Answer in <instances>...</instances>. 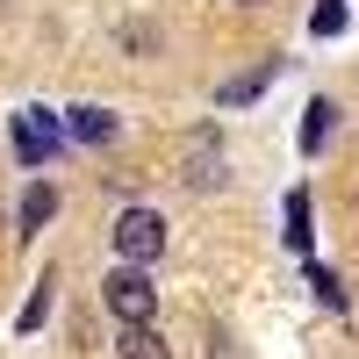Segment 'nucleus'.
<instances>
[{
    "mask_svg": "<svg viewBox=\"0 0 359 359\" xmlns=\"http://www.w3.org/2000/svg\"><path fill=\"white\" fill-rule=\"evenodd\" d=\"M101 302H108V316L123 323V331H137V323H158V280L144 273V266H115V273L101 280Z\"/></svg>",
    "mask_w": 359,
    "mask_h": 359,
    "instance_id": "1",
    "label": "nucleus"
},
{
    "mask_svg": "<svg viewBox=\"0 0 359 359\" xmlns=\"http://www.w3.org/2000/svg\"><path fill=\"white\" fill-rule=\"evenodd\" d=\"M108 245H115V259H123V266H151V259L165 252V216L137 201V208H123V216H115Z\"/></svg>",
    "mask_w": 359,
    "mask_h": 359,
    "instance_id": "2",
    "label": "nucleus"
},
{
    "mask_svg": "<svg viewBox=\"0 0 359 359\" xmlns=\"http://www.w3.org/2000/svg\"><path fill=\"white\" fill-rule=\"evenodd\" d=\"M72 130L65 123H57V115L50 108H15V151H22V165H50V151H57V144H65Z\"/></svg>",
    "mask_w": 359,
    "mask_h": 359,
    "instance_id": "3",
    "label": "nucleus"
},
{
    "mask_svg": "<svg viewBox=\"0 0 359 359\" xmlns=\"http://www.w3.org/2000/svg\"><path fill=\"white\" fill-rule=\"evenodd\" d=\"M65 130H72V144H115V137H123V115L79 101V108H65Z\"/></svg>",
    "mask_w": 359,
    "mask_h": 359,
    "instance_id": "4",
    "label": "nucleus"
},
{
    "mask_svg": "<svg viewBox=\"0 0 359 359\" xmlns=\"http://www.w3.org/2000/svg\"><path fill=\"white\" fill-rule=\"evenodd\" d=\"M50 216H57V187H50V180H29V187H22V208H15V230L36 237Z\"/></svg>",
    "mask_w": 359,
    "mask_h": 359,
    "instance_id": "5",
    "label": "nucleus"
},
{
    "mask_svg": "<svg viewBox=\"0 0 359 359\" xmlns=\"http://www.w3.org/2000/svg\"><path fill=\"white\" fill-rule=\"evenodd\" d=\"M187 187H223V144L216 137H194V158H187Z\"/></svg>",
    "mask_w": 359,
    "mask_h": 359,
    "instance_id": "6",
    "label": "nucleus"
},
{
    "mask_svg": "<svg viewBox=\"0 0 359 359\" xmlns=\"http://www.w3.org/2000/svg\"><path fill=\"white\" fill-rule=\"evenodd\" d=\"M273 72H280V65H273V57H266V65H252V72L223 79V86H216V101H223V108H245L252 94H266V79H273Z\"/></svg>",
    "mask_w": 359,
    "mask_h": 359,
    "instance_id": "7",
    "label": "nucleus"
},
{
    "mask_svg": "<svg viewBox=\"0 0 359 359\" xmlns=\"http://www.w3.org/2000/svg\"><path fill=\"white\" fill-rule=\"evenodd\" d=\"M331 130H338V101H309V108H302V151L316 158Z\"/></svg>",
    "mask_w": 359,
    "mask_h": 359,
    "instance_id": "8",
    "label": "nucleus"
},
{
    "mask_svg": "<svg viewBox=\"0 0 359 359\" xmlns=\"http://www.w3.org/2000/svg\"><path fill=\"white\" fill-rule=\"evenodd\" d=\"M115 359H172V352H165V338H158V323H137V331L115 338Z\"/></svg>",
    "mask_w": 359,
    "mask_h": 359,
    "instance_id": "9",
    "label": "nucleus"
},
{
    "mask_svg": "<svg viewBox=\"0 0 359 359\" xmlns=\"http://www.w3.org/2000/svg\"><path fill=\"white\" fill-rule=\"evenodd\" d=\"M50 316V280H36V294L22 302V316H15V331H36V323Z\"/></svg>",
    "mask_w": 359,
    "mask_h": 359,
    "instance_id": "10",
    "label": "nucleus"
},
{
    "mask_svg": "<svg viewBox=\"0 0 359 359\" xmlns=\"http://www.w3.org/2000/svg\"><path fill=\"white\" fill-rule=\"evenodd\" d=\"M287 245H309V201L302 194L287 201Z\"/></svg>",
    "mask_w": 359,
    "mask_h": 359,
    "instance_id": "11",
    "label": "nucleus"
},
{
    "mask_svg": "<svg viewBox=\"0 0 359 359\" xmlns=\"http://www.w3.org/2000/svg\"><path fill=\"white\" fill-rule=\"evenodd\" d=\"M309 29H316V36H338V29H345V8H338V0H323V8L309 15Z\"/></svg>",
    "mask_w": 359,
    "mask_h": 359,
    "instance_id": "12",
    "label": "nucleus"
},
{
    "mask_svg": "<svg viewBox=\"0 0 359 359\" xmlns=\"http://www.w3.org/2000/svg\"><path fill=\"white\" fill-rule=\"evenodd\" d=\"M237 8H259V0H237Z\"/></svg>",
    "mask_w": 359,
    "mask_h": 359,
    "instance_id": "13",
    "label": "nucleus"
}]
</instances>
